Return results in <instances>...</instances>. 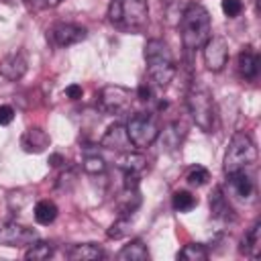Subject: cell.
Here are the masks:
<instances>
[{"instance_id":"obj_1","label":"cell","mask_w":261,"mask_h":261,"mask_svg":"<svg viewBox=\"0 0 261 261\" xmlns=\"http://www.w3.org/2000/svg\"><path fill=\"white\" fill-rule=\"evenodd\" d=\"M179 33L186 49H202V45L212 37L208 10L202 4H188L179 16Z\"/></svg>"},{"instance_id":"obj_2","label":"cell","mask_w":261,"mask_h":261,"mask_svg":"<svg viewBox=\"0 0 261 261\" xmlns=\"http://www.w3.org/2000/svg\"><path fill=\"white\" fill-rule=\"evenodd\" d=\"M145 61H147V73H149L151 82L159 88H167L175 75V63H173V55H171L167 43L161 39L147 41Z\"/></svg>"},{"instance_id":"obj_3","label":"cell","mask_w":261,"mask_h":261,"mask_svg":"<svg viewBox=\"0 0 261 261\" xmlns=\"http://www.w3.org/2000/svg\"><path fill=\"white\" fill-rule=\"evenodd\" d=\"M108 18L122 31H141L149 22L147 0H112L108 6Z\"/></svg>"},{"instance_id":"obj_4","label":"cell","mask_w":261,"mask_h":261,"mask_svg":"<svg viewBox=\"0 0 261 261\" xmlns=\"http://www.w3.org/2000/svg\"><path fill=\"white\" fill-rule=\"evenodd\" d=\"M255 161H257V147H255V141H253L245 130L234 133V135L230 137L228 149H226V153H224V161H222L224 173L230 175V173H237V171H245V169L251 167Z\"/></svg>"},{"instance_id":"obj_5","label":"cell","mask_w":261,"mask_h":261,"mask_svg":"<svg viewBox=\"0 0 261 261\" xmlns=\"http://www.w3.org/2000/svg\"><path fill=\"white\" fill-rule=\"evenodd\" d=\"M186 104H188V110L196 126L202 128L204 133H212L214 122H216V106H214L210 90L200 84H194L186 96Z\"/></svg>"},{"instance_id":"obj_6","label":"cell","mask_w":261,"mask_h":261,"mask_svg":"<svg viewBox=\"0 0 261 261\" xmlns=\"http://www.w3.org/2000/svg\"><path fill=\"white\" fill-rule=\"evenodd\" d=\"M126 135H128V141L133 143V147L137 149H147L155 143V139L159 137V124L155 120L153 114H147V112H137L128 118L126 122Z\"/></svg>"},{"instance_id":"obj_7","label":"cell","mask_w":261,"mask_h":261,"mask_svg":"<svg viewBox=\"0 0 261 261\" xmlns=\"http://www.w3.org/2000/svg\"><path fill=\"white\" fill-rule=\"evenodd\" d=\"M88 37L86 27L75 24V22H57L47 31V39L51 45L63 49V47H71L75 43H82Z\"/></svg>"},{"instance_id":"obj_8","label":"cell","mask_w":261,"mask_h":261,"mask_svg":"<svg viewBox=\"0 0 261 261\" xmlns=\"http://www.w3.org/2000/svg\"><path fill=\"white\" fill-rule=\"evenodd\" d=\"M98 102H100V108L104 112L120 114V112H126L130 108L133 94H130V90H126L122 86H106L100 90Z\"/></svg>"},{"instance_id":"obj_9","label":"cell","mask_w":261,"mask_h":261,"mask_svg":"<svg viewBox=\"0 0 261 261\" xmlns=\"http://www.w3.org/2000/svg\"><path fill=\"white\" fill-rule=\"evenodd\" d=\"M204 63L210 71H220L228 61V43L224 37H210L204 45Z\"/></svg>"},{"instance_id":"obj_10","label":"cell","mask_w":261,"mask_h":261,"mask_svg":"<svg viewBox=\"0 0 261 261\" xmlns=\"http://www.w3.org/2000/svg\"><path fill=\"white\" fill-rule=\"evenodd\" d=\"M33 241H37V232L16 224V222H6L0 224V245L6 247H29Z\"/></svg>"},{"instance_id":"obj_11","label":"cell","mask_w":261,"mask_h":261,"mask_svg":"<svg viewBox=\"0 0 261 261\" xmlns=\"http://www.w3.org/2000/svg\"><path fill=\"white\" fill-rule=\"evenodd\" d=\"M100 145H102V147H106V149L118 151V153L133 151V143L128 141L126 128H124V126H120V124H112V126L104 133V137H102Z\"/></svg>"},{"instance_id":"obj_12","label":"cell","mask_w":261,"mask_h":261,"mask_svg":"<svg viewBox=\"0 0 261 261\" xmlns=\"http://www.w3.org/2000/svg\"><path fill=\"white\" fill-rule=\"evenodd\" d=\"M49 143H51L49 135L43 128H39V126L27 128L22 133V137H20V145H22V149L27 153H43L49 147Z\"/></svg>"},{"instance_id":"obj_13","label":"cell","mask_w":261,"mask_h":261,"mask_svg":"<svg viewBox=\"0 0 261 261\" xmlns=\"http://www.w3.org/2000/svg\"><path fill=\"white\" fill-rule=\"evenodd\" d=\"M27 65H29L27 55H24L22 51H16V53L8 55V57L2 61V65H0V73H2L6 80L16 82V80H20V77L27 73Z\"/></svg>"},{"instance_id":"obj_14","label":"cell","mask_w":261,"mask_h":261,"mask_svg":"<svg viewBox=\"0 0 261 261\" xmlns=\"http://www.w3.org/2000/svg\"><path fill=\"white\" fill-rule=\"evenodd\" d=\"M239 73L245 80H255L259 75V55L251 47H245L239 53Z\"/></svg>"},{"instance_id":"obj_15","label":"cell","mask_w":261,"mask_h":261,"mask_svg":"<svg viewBox=\"0 0 261 261\" xmlns=\"http://www.w3.org/2000/svg\"><path fill=\"white\" fill-rule=\"evenodd\" d=\"M116 165L122 169V173H137V175H141V171L145 169L147 161H145L143 155L133 153V151H126V153H120Z\"/></svg>"},{"instance_id":"obj_16","label":"cell","mask_w":261,"mask_h":261,"mask_svg":"<svg viewBox=\"0 0 261 261\" xmlns=\"http://www.w3.org/2000/svg\"><path fill=\"white\" fill-rule=\"evenodd\" d=\"M67 257L71 261H94V259H102L104 257V251L102 247L94 245V243H84V245H75Z\"/></svg>"},{"instance_id":"obj_17","label":"cell","mask_w":261,"mask_h":261,"mask_svg":"<svg viewBox=\"0 0 261 261\" xmlns=\"http://www.w3.org/2000/svg\"><path fill=\"white\" fill-rule=\"evenodd\" d=\"M118 259L120 261H147L149 259V251L143 245V241H130L128 245H124L118 251Z\"/></svg>"},{"instance_id":"obj_18","label":"cell","mask_w":261,"mask_h":261,"mask_svg":"<svg viewBox=\"0 0 261 261\" xmlns=\"http://www.w3.org/2000/svg\"><path fill=\"white\" fill-rule=\"evenodd\" d=\"M228 181H230V188L234 190V194L237 196H241V198H251V194H253V181H251V177L245 173V171H237V173H230L228 175Z\"/></svg>"},{"instance_id":"obj_19","label":"cell","mask_w":261,"mask_h":261,"mask_svg":"<svg viewBox=\"0 0 261 261\" xmlns=\"http://www.w3.org/2000/svg\"><path fill=\"white\" fill-rule=\"evenodd\" d=\"M210 210H212L214 218H220V220L232 218V208H230V204L226 202V198L222 196L220 190H214V194L210 196Z\"/></svg>"},{"instance_id":"obj_20","label":"cell","mask_w":261,"mask_h":261,"mask_svg":"<svg viewBox=\"0 0 261 261\" xmlns=\"http://www.w3.org/2000/svg\"><path fill=\"white\" fill-rule=\"evenodd\" d=\"M243 245H245L243 251H247L249 257H253V259L259 257V251H261V224H259V222H255V224L251 226V230L245 234Z\"/></svg>"},{"instance_id":"obj_21","label":"cell","mask_w":261,"mask_h":261,"mask_svg":"<svg viewBox=\"0 0 261 261\" xmlns=\"http://www.w3.org/2000/svg\"><path fill=\"white\" fill-rule=\"evenodd\" d=\"M55 218H57V206H55L51 200H41V202H37V206H35V220H37L39 224L47 226V224H51Z\"/></svg>"},{"instance_id":"obj_22","label":"cell","mask_w":261,"mask_h":261,"mask_svg":"<svg viewBox=\"0 0 261 261\" xmlns=\"http://www.w3.org/2000/svg\"><path fill=\"white\" fill-rule=\"evenodd\" d=\"M53 255V245L45 243V241H33L29 245V249L24 251V259L29 261H41V259H49Z\"/></svg>"},{"instance_id":"obj_23","label":"cell","mask_w":261,"mask_h":261,"mask_svg":"<svg viewBox=\"0 0 261 261\" xmlns=\"http://www.w3.org/2000/svg\"><path fill=\"white\" fill-rule=\"evenodd\" d=\"M171 204H173V210H175V212H190V210L198 204V200H196L194 194H190V192H186V190H179V192L173 194Z\"/></svg>"},{"instance_id":"obj_24","label":"cell","mask_w":261,"mask_h":261,"mask_svg":"<svg viewBox=\"0 0 261 261\" xmlns=\"http://www.w3.org/2000/svg\"><path fill=\"white\" fill-rule=\"evenodd\" d=\"M179 259H186V261H202V259H208V249L202 243H190V245H186L179 251Z\"/></svg>"},{"instance_id":"obj_25","label":"cell","mask_w":261,"mask_h":261,"mask_svg":"<svg viewBox=\"0 0 261 261\" xmlns=\"http://www.w3.org/2000/svg\"><path fill=\"white\" fill-rule=\"evenodd\" d=\"M104 169H106V161H104L100 155H88V157L84 159V171H86V173L96 175V173H102Z\"/></svg>"},{"instance_id":"obj_26","label":"cell","mask_w":261,"mask_h":261,"mask_svg":"<svg viewBox=\"0 0 261 261\" xmlns=\"http://www.w3.org/2000/svg\"><path fill=\"white\" fill-rule=\"evenodd\" d=\"M188 184L190 186H204L208 179H210V173H208V169L206 167H202V165H196V167H192L190 169V173H188Z\"/></svg>"},{"instance_id":"obj_27","label":"cell","mask_w":261,"mask_h":261,"mask_svg":"<svg viewBox=\"0 0 261 261\" xmlns=\"http://www.w3.org/2000/svg\"><path fill=\"white\" fill-rule=\"evenodd\" d=\"M128 228H130V218H128V216H120V218L110 226L108 237H110V239H120V237H124V234L128 232Z\"/></svg>"},{"instance_id":"obj_28","label":"cell","mask_w":261,"mask_h":261,"mask_svg":"<svg viewBox=\"0 0 261 261\" xmlns=\"http://www.w3.org/2000/svg\"><path fill=\"white\" fill-rule=\"evenodd\" d=\"M222 12L228 18H234L243 12V2L241 0H222Z\"/></svg>"},{"instance_id":"obj_29","label":"cell","mask_w":261,"mask_h":261,"mask_svg":"<svg viewBox=\"0 0 261 261\" xmlns=\"http://www.w3.org/2000/svg\"><path fill=\"white\" fill-rule=\"evenodd\" d=\"M12 120H14V110H12V106L2 104V106H0V124L4 126V124H10Z\"/></svg>"},{"instance_id":"obj_30","label":"cell","mask_w":261,"mask_h":261,"mask_svg":"<svg viewBox=\"0 0 261 261\" xmlns=\"http://www.w3.org/2000/svg\"><path fill=\"white\" fill-rule=\"evenodd\" d=\"M24 2L31 4V6H35V8H55L63 0H24Z\"/></svg>"},{"instance_id":"obj_31","label":"cell","mask_w":261,"mask_h":261,"mask_svg":"<svg viewBox=\"0 0 261 261\" xmlns=\"http://www.w3.org/2000/svg\"><path fill=\"white\" fill-rule=\"evenodd\" d=\"M82 94H84V90H82V86H77V84H69V86L65 88V96L71 98V100H80Z\"/></svg>"},{"instance_id":"obj_32","label":"cell","mask_w":261,"mask_h":261,"mask_svg":"<svg viewBox=\"0 0 261 261\" xmlns=\"http://www.w3.org/2000/svg\"><path fill=\"white\" fill-rule=\"evenodd\" d=\"M137 98H139V100H143V102H145V100H149V98H151V88H149L147 84L139 86V90H137Z\"/></svg>"},{"instance_id":"obj_33","label":"cell","mask_w":261,"mask_h":261,"mask_svg":"<svg viewBox=\"0 0 261 261\" xmlns=\"http://www.w3.org/2000/svg\"><path fill=\"white\" fill-rule=\"evenodd\" d=\"M59 161H63L61 155H53V157H51V165H59Z\"/></svg>"}]
</instances>
